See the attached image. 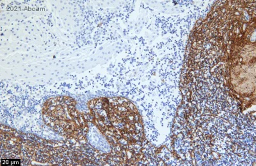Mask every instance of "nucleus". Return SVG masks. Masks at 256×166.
<instances>
[{
  "label": "nucleus",
  "instance_id": "nucleus-1",
  "mask_svg": "<svg viewBox=\"0 0 256 166\" xmlns=\"http://www.w3.org/2000/svg\"><path fill=\"white\" fill-rule=\"evenodd\" d=\"M182 106L224 117L255 104L256 1H218L189 38Z\"/></svg>",
  "mask_w": 256,
  "mask_h": 166
},
{
  "label": "nucleus",
  "instance_id": "nucleus-3",
  "mask_svg": "<svg viewBox=\"0 0 256 166\" xmlns=\"http://www.w3.org/2000/svg\"><path fill=\"white\" fill-rule=\"evenodd\" d=\"M42 113L45 124L59 135L77 142L86 140L88 116L78 110L76 102L72 97L48 99L43 104Z\"/></svg>",
  "mask_w": 256,
  "mask_h": 166
},
{
  "label": "nucleus",
  "instance_id": "nucleus-2",
  "mask_svg": "<svg viewBox=\"0 0 256 166\" xmlns=\"http://www.w3.org/2000/svg\"><path fill=\"white\" fill-rule=\"evenodd\" d=\"M92 122L118 156H141L146 142L136 106L121 97L98 98L88 103Z\"/></svg>",
  "mask_w": 256,
  "mask_h": 166
}]
</instances>
